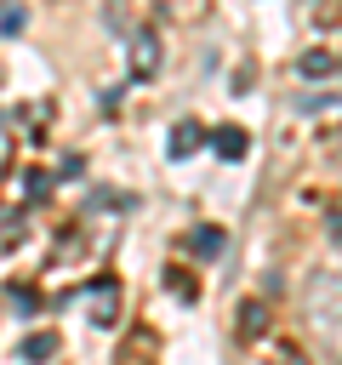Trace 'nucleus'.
Segmentation results:
<instances>
[{"label": "nucleus", "instance_id": "obj_15", "mask_svg": "<svg viewBox=\"0 0 342 365\" xmlns=\"http://www.w3.org/2000/svg\"><path fill=\"white\" fill-rule=\"evenodd\" d=\"M336 234H342V211H336Z\"/></svg>", "mask_w": 342, "mask_h": 365}, {"label": "nucleus", "instance_id": "obj_11", "mask_svg": "<svg viewBox=\"0 0 342 365\" xmlns=\"http://www.w3.org/2000/svg\"><path fill=\"white\" fill-rule=\"evenodd\" d=\"M0 29H6V34H23V11H17V6H11V11H0Z\"/></svg>", "mask_w": 342, "mask_h": 365}, {"label": "nucleus", "instance_id": "obj_10", "mask_svg": "<svg viewBox=\"0 0 342 365\" xmlns=\"http://www.w3.org/2000/svg\"><path fill=\"white\" fill-rule=\"evenodd\" d=\"M268 331V308L262 302H239V336L251 342V336H262Z\"/></svg>", "mask_w": 342, "mask_h": 365}, {"label": "nucleus", "instance_id": "obj_4", "mask_svg": "<svg viewBox=\"0 0 342 365\" xmlns=\"http://www.w3.org/2000/svg\"><path fill=\"white\" fill-rule=\"evenodd\" d=\"M131 74H137V80H154V74H160V40H154L148 29L131 40Z\"/></svg>", "mask_w": 342, "mask_h": 365}, {"label": "nucleus", "instance_id": "obj_6", "mask_svg": "<svg viewBox=\"0 0 342 365\" xmlns=\"http://www.w3.org/2000/svg\"><path fill=\"white\" fill-rule=\"evenodd\" d=\"M17 354H23V365H46V359H57V331H28Z\"/></svg>", "mask_w": 342, "mask_h": 365}, {"label": "nucleus", "instance_id": "obj_9", "mask_svg": "<svg viewBox=\"0 0 342 365\" xmlns=\"http://www.w3.org/2000/svg\"><path fill=\"white\" fill-rule=\"evenodd\" d=\"M211 148H217L222 160H239V154H245V131H239V125H217V131H211Z\"/></svg>", "mask_w": 342, "mask_h": 365}, {"label": "nucleus", "instance_id": "obj_1", "mask_svg": "<svg viewBox=\"0 0 342 365\" xmlns=\"http://www.w3.org/2000/svg\"><path fill=\"white\" fill-rule=\"evenodd\" d=\"M302 319L308 336L319 342V354L331 365H342V268H319L302 291Z\"/></svg>", "mask_w": 342, "mask_h": 365}, {"label": "nucleus", "instance_id": "obj_12", "mask_svg": "<svg viewBox=\"0 0 342 365\" xmlns=\"http://www.w3.org/2000/svg\"><path fill=\"white\" fill-rule=\"evenodd\" d=\"M23 182H28V188H23V194H28V200H46V177H40V171H28V177H23Z\"/></svg>", "mask_w": 342, "mask_h": 365}, {"label": "nucleus", "instance_id": "obj_3", "mask_svg": "<svg viewBox=\"0 0 342 365\" xmlns=\"http://www.w3.org/2000/svg\"><path fill=\"white\" fill-rule=\"evenodd\" d=\"M114 365H160V336H154L148 325H137V331L125 336V348H120Z\"/></svg>", "mask_w": 342, "mask_h": 365}, {"label": "nucleus", "instance_id": "obj_5", "mask_svg": "<svg viewBox=\"0 0 342 365\" xmlns=\"http://www.w3.org/2000/svg\"><path fill=\"white\" fill-rule=\"evenodd\" d=\"M336 68H342V57H336L331 46H314V51L296 57V74H302V80H325V74H336Z\"/></svg>", "mask_w": 342, "mask_h": 365}, {"label": "nucleus", "instance_id": "obj_8", "mask_svg": "<svg viewBox=\"0 0 342 365\" xmlns=\"http://www.w3.org/2000/svg\"><path fill=\"white\" fill-rule=\"evenodd\" d=\"M222 245H228V240H222V228H217V222H205V228H194V234H188V251H194V257H205V262H211V257H222Z\"/></svg>", "mask_w": 342, "mask_h": 365}, {"label": "nucleus", "instance_id": "obj_7", "mask_svg": "<svg viewBox=\"0 0 342 365\" xmlns=\"http://www.w3.org/2000/svg\"><path fill=\"white\" fill-rule=\"evenodd\" d=\"M200 143H205L200 120H177V125H171V160H188V154H194Z\"/></svg>", "mask_w": 342, "mask_h": 365}, {"label": "nucleus", "instance_id": "obj_14", "mask_svg": "<svg viewBox=\"0 0 342 365\" xmlns=\"http://www.w3.org/2000/svg\"><path fill=\"white\" fill-rule=\"evenodd\" d=\"M331 137H336V143H331V148H336V154H342V125H336V131H331Z\"/></svg>", "mask_w": 342, "mask_h": 365}, {"label": "nucleus", "instance_id": "obj_2", "mask_svg": "<svg viewBox=\"0 0 342 365\" xmlns=\"http://www.w3.org/2000/svg\"><path fill=\"white\" fill-rule=\"evenodd\" d=\"M86 308H91V325L114 331V319H120V285H114V279H91V291H86Z\"/></svg>", "mask_w": 342, "mask_h": 365}, {"label": "nucleus", "instance_id": "obj_13", "mask_svg": "<svg viewBox=\"0 0 342 365\" xmlns=\"http://www.w3.org/2000/svg\"><path fill=\"white\" fill-rule=\"evenodd\" d=\"M171 291H177V297H194V279H188L182 268H171Z\"/></svg>", "mask_w": 342, "mask_h": 365}]
</instances>
